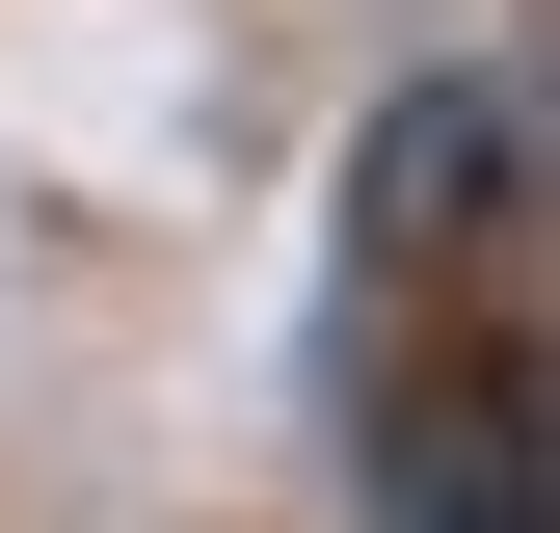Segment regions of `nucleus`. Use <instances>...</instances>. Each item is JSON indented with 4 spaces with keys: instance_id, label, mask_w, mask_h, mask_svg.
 Listing matches in <instances>:
<instances>
[]
</instances>
